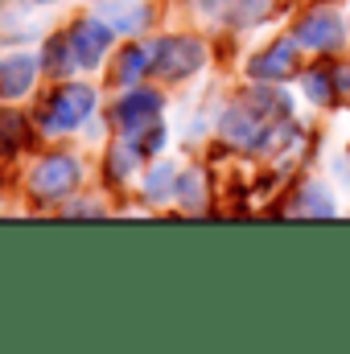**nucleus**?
I'll list each match as a JSON object with an SVG mask.
<instances>
[{
	"label": "nucleus",
	"mask_w": 350,
	"mask_h": 354,
	"mask_svg": "<svg viewBox=\"0 0 350 354\" xmlns=\"http://www.w3.org/2000/svg\"><path fill=\"white\" fill-rule=\"evenodd\" d=\"M169 181H174V165H157L149 174V181H145V194L149 198H165L169 194Z\"/></svg>",
	"instance_id": "nucleus-18"
},
{
	"label": "nucleus",
	"mask_w": 350,
	"mask_h": 354,
	"mask_svg": "<svg viewBox=\"0 0 350 354\" xmlns=\"http://www.w3.org/2000/svg\"><path fill=\"white\" fill-rule=\"evenodd\" d=\"M111 25L99 17V21H79L75 29H71V46H75V62L79 66H95L103 54H107V46H111Z\"/></svg>",
	"instance_id": "nucleus-4"
},
{
	"label": "nucleus",
	"mask_w": 350,
	"mask_h": 354,
	"mask_svg": "<svg viewBox=\"0 0 350 354\" xmlns=\"http://www.w3.org/2000/svg\"><path fill=\"white\" fill-rule=\"evenodd\" d=\"M334 91H338V95H347V99H350V62H347V66H338V71H334Z\"/></svg>",
	"instance_id": "nucleus-19"
},
{
	"label": "nucleus",
	"mask_w": 350,
	"mask_h": 354,
	"mask_svg": "<svg viewBox=\"0 0 350 354\" xmlns=\"http://www.w3.org/2000/svg\"><path fill=\"white\" fill-rule=\"evenodd\" d=\"M342 41V25H338V17L334 12H309L301 25H297V46H305V50H334Z\"/></svg>",
	"instance_id": "nucleus-5"
},
{
	"label": "nucleus",
	"mask_w": 350,
	"mask_h": 354,
	"mask_svg": "<svg viewBox=\"0 0 350 354\" xmlns=\"http://www.w3.org/2000/svg\"><path fill=\"white\" fill-rule=\"evenodd\" d=\"M177 194H181V202H185L190 210H198V206H202V174H185L177 181Z\"/></svg>",
	"instance_id": "nucleus-17"
},
{
	"label": "nucleus",
	"mask_w": 350,
	"mask_h": 354,
	"mask_svg": "<svg viewBox=\"0 0 350 354\" xmlns=\"http://www.w3.org/2000/svg\"><path fill=\"white\" fill-rule=\"evenodd\" d=\"M91 111H95V91L91 87H79V83H71V87H62L54 99H50V107H46V128H75V124H83Z\"/></svg>",
	"instance_id": "nucleus-3"
},
{
	"label": "nucleus",
	"mask_w": 350,
	"mask_h": 354,
	"mask_svg": "<svg viewBox=\"0 0 350 354\" xmlns=\"http://www.w3.org/2000/svg\"><path fill=\"white\" fill-rule=\"evenodd\" d=\"M37 4H50V0H37Z\"/></svg>",
	"instance_id": "nucleus-20"
},
{
	"label": "nucleus",
	"mask_w": 350,
	"mask_h": 354,
	"mask_svg": "<svg viewBox=\"0 0 350 354\" xmlns=\"http://www.w3.org/2000/svg\"><path fill=\"white\" fill-rule=\"evenodd\" d=\"M33 75H37V62L29 54L0 58V99H21L25 91L33 87Z\"/></svg>",
	"instance_id": "nucleus-8"
},
{
	"label": "nucleus",
	"mask_w": 350,
	"mask_h": 354,
	"mask_svg": "<svg viewBox=\"0 0 350 354\" xmlns=\"http://www.w3.org/2000/svg\"><path fill=\"white\" fill-rule=\"evenodd\" d=\"M149 50L145 46H128L120 58H116V71H111V83H120V87H132L136 79H140V71H149Z\"/></svg>",
	"instance_id": "nucleus-11"
},
{
	"label": "nucleus",
	"mask_w": 350,
	"mask_h": 354,
	"mask_svg": "<svg viewBox=\"0 0 350 354\" xmlns=\"http://www.w3.org/2000/svg\"><path fill=\"white\" fill-rule=\"evenodd\" d=\"M248 71H252V79H272V83L293 79V75H297V46H293V41H276V46H268Z\"/></svg>",
	"instance_id": "nucleus-7"
},
{
	"label": "nucleus",
	"mask_w": 350,
	"mask_h": 354,
	"mask_svg": "<svg viewBox=\"0 0 350 354\" xmlns=\"http://www.w3.org/2000/svg\"><path fill=\"white\" fill-rule=\"evenodd\" d=\"M157 111H161V95H157V91H132V95H124V99L116 103V120H120L124 136L136 132L140 124L157 120Z\"/></svg>",
	"instance_id": "nucleus-6"
},
{
	"label": "nucleus",
	"mask_w": 350,
	"mask_h": 354,
	"mask_svg": "<svg viewBox=\"0 0 350 354\" xmlns=\"http://www.w3.org/2000/svg\"><path fill=\"white\" fill-rule=\"evenodd\" d=\"M305 95L313 103H334V75H326V71L305 75Z\"/></svg>",
	"instance_id": "nucleus-16"
},
{
	"label": "nucleus",
	"mask_w": 350,
	"mask_h": 354,
	"mask_svg": "<svg viewBox=\"0 0 350 354\" xmlns=\"http://www.w3.org/2000/svg\"><path fill=\"white\" fill-rule=\"evenodd\" d=\"M136 157H145V153H140V149H136L132 140L116 145V149H111V161H107V174L116 177V181H120V177H128V169L136 165Z\"/></svg>",
	"instance_id": "nucleus-15"
},
{
	"label": "nucleus",
	"mask_w": 350,
	"mask_h": 354,
	"mask_svg": "<svg viewBox=\"0 0 350 354\" xmlns=\"http://www.w3.org/2000/svg\"><path fill=\"white\" fill-rule=\"evenodd\" d=\"M29 145V128L17 111H0V153H17Z\"/></svg>",
	"instance_id": "nucleus-13"
},
{
	"label": "nucleus",
	"mask_w": 350,
	"mask_h": 354,
	"mask_svg": "<svg viewBox=\"0 0 350 354\" xmlns=\"http://www.w3.org/2000/svg\"><path fill=\"white\" fill-rule=\"evenodd\" d=\"M75 185H79V161H75V157H66V153L46 157V161L33 169V177H29V189H33L42 202L66 198Z\"/></svg>",
	"instance_id": "nucleus-2"
},
{
	"label": "nucleus",
	"mask_w": 350,
	"mask_h": 354,
	"mask_svg": "<svg viewBox=\"0 0 350 354\" xmlns=\"http://www.w3.org/2000/svg\"><path fill=\"white\" fill-rule=\"evenodd\" d=\"M288 214H305V218H334V198L322 185H305L301 198L288 206Z\"/></svg>",
	"instance_id": "nucleus-12"
},
{
	"label": "nucleus",
	"mask_w": 350,
	"mask_h": 354,
	"mask_svg": "<svg viewBox=\"0 0 350 354\" xmlns=\"http://www.w3.org/2000/svg\"><path fill=\"white\" fill-rule=\"evenodd\" d=\"M149 54H153L149 66H153V75H161V79H190V75L206 62V46H202L198 37H190V33L153 41Z\"/></svg>",
	"instance_id": "nucleus-1"
},
{
	"label": "nucleus",
	"mask_w": 350,
	"mask_h": 354,
	"mask_svg": "<svg viewBox=\"0 0 350 354\" xmlns=\"http://www.w3.org/2000/svg\"><path fill=\"white\" fill-rule=\"evenodd\" d=\"M99 17H103L111 29H120V33H136V29L149 21V8H145L140 0H103Z\"/></svg>",
	"instance_id": "nucleus-10"
},
{
	"label": "nucleus",
	"mask_w": 350,
	"mask_h": 354,
	"mask_svg": "<svg viewBox=\"0 0 350 354\" xmlns=\"http://www.w3.org/2000/svg\"><path fill=\"white\" fill-rule=\"evenodd\" d=\"M71 66H79V62H75L71 33H66V37H50V41H46V71H50V75H66Z\"/></svg>",
	"instance_id": "nucleus-14"
},
{
	"label": "nucleus",
	"mask_w": 350,
	"mask_h": 354,
	"mask_svg": "<svg viewBox=\"0 0 350 354\" xmlns=\"http://www.w3.org/2000/svg\"><path fill=\"white\" fill-rule=\"evenodd\" d=\"M268 4L272 0H202V12L227 25H248V21H260Z\"/></svg>",
	"instance_id": "nucleus-9"
}]
</instances>
